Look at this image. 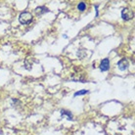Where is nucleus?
I'll list each match as a JSON object with an SVG mask.
<instances>
[{"label": "nucleus", "instance_id": "f257e3e1", "mask_svg": "<svg viewBox=\"0 0 135 135\" xmlns=\"http://www.w3.org/2000/svg\"><path fill=\"white\" fill-rule=\"evenodd\" d=\"M32 19H33V17H32V15L30 12H23L19 16V21H20L21 24L23 25H27L31 23Z\"/></svg>", "mask_w": 135, "mask_h": 135}, {"label": "nucleus", "instance_id": "f03ea898", "mask_svg": "<svg viewBox=\"0 0 135 135\" xmlns=\"http://www.w3.org/2000/svg\"><path fill=\"white\" fill-rule=\"evenodd\" d=\"M133 17H134V13H133L130 9H128V8H124V9H122V18L124 21L131 20V19H133Z\"/></svg>", "mask_w": 135, "mask_h": 135}, {"label": "nucleus", "instance_id": "7ed1b4c3", "mask_svg": "<svg viewBox=\"0 0 135 135\" xmlns=\"http://www.w3.org/2000/svg\"><path fill=\"white\" fill-rule=\"evenodd\" d=\"M109 69H110V61H109V59H104V60H102L101 64H100V70L102 71H109Z\"/></svg>", "mask_w": 135, "mask_h": 135}, {"label": "nucleus", "instance_id": "20e7f679", "mask_svg": "<svg viewBox=\"0 0 135 135\" xmlns=\"http://www.w3.org/2000/svg\"><path fill=\"white\" fill-rule=\"evenodd\" d=\"M128 66H129L128 61H127L126 59H122V60H120V61L118 63V67L120 71H125V70H127Z\"/></svg>", "mask_w": 135, "mask_h": 135}, {"label": "nucleus", "instance_id": "39448f33", "mask_svg": "<svg viewBox=\"0 0 135 135\" xmlns=\"http://www.w3.org/2000/svg\"><path fill=\"white\" fill-rule=\"evenodd\" d=\"M48 11H49V10H48L46 7L39 6V7H37L36 9H35V13H36L37 15H42V14H44V13H47Z\"/></svg>", "mask_w": 135, "mask_h": 135}, {"label": "nucleus", "instance_id": "423d86ee", "mask_svg": "<svg viewBox=\"0 0 135 135\" xmlns=\"http://www.w3.org/2000/svg\"><path fill=\"white\" fill-rule=\"evenodd\" d=\"M61 115L62 117H64V115L68 117V119H69V120H73V118H74V117H73L71 112L66 111V110H61Z\"/></svg>", "mask_w": 135, "mask_h": 135}, {"label": "nucleus", "instance_id": "0eeeda50", "mask_svg": "<svg viewBox=\"0 0 135 135\" xmlns=\"http://www.w3.org/2000/svg\"><path fill=\"white\" fill-rule=\"evenodd\" d=\"M78 9L80 11V12L85 11V9H86V4H85L84 2H80V3L78 5Z\"/></svg>", "mask_w": 135, "mask_h": 135}, {"label": "nucleus", "instance_id": "6e6552de", "mask_svg": "<svg viewBox=\"0 0 135 135\" xmlns=\"http://www.w3.org/2000/svg\"><path fill=\"white\" fill-rule=\"evenodd\" d=\"M86 93H88L87 90H80V91L75 92V93H74V97H76V96H79V95H84V94H86Z\"/></svg>", "mask_w": 135, "mask_h": 135}]
</instances>
